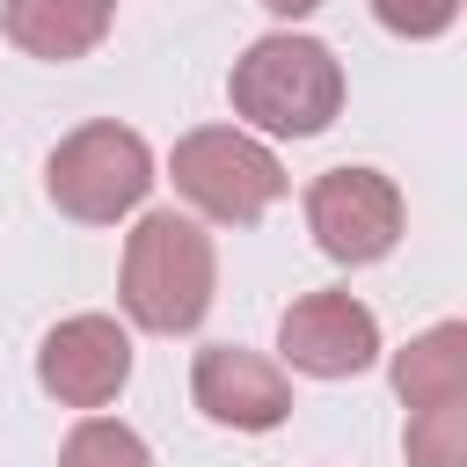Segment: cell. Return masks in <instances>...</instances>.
<instances>
[{
    "label": "cell",
    "instance_id": "10",
    "mask_svg": "<svg viewBox=\"0 0 467 467\" xmlns=\"http://www.w3.org/2000/svg\"><path fill=\"white\" fill-rule=\"evenodd\" d=\"M394 394L409 409L467 401V321H438V328L409 336V350H394Z\"/></svg>",
    "mask_w": 467,
    "mask_h": 467
},
{
    "label": "cell",
    "instance_id": "14",
    "mask_svg": "<svg viewBox=\"0 0 467 467\" xmlns=\"http://www.w3.org/2000/svg\"><path fill=\"white\" fill-rule=\"evenodd\" d=\"M263 7H270L277 22H306V15H314V7H328V0H263Z\"/></svg>",
    "mask_w": 467,
    "mask_h": 467
},
{
    "label": "cell",
    "instance_id": "3",
    "mask_svg": "<svg viewBox=\"0 0 467 467\" xmlns=\"http://www.w3.org/2000/svg\"><path fill=\"white\" fill-rule=\"evenodd\" d=\"M146 190H153V146L117 117H95V124L66 131L44 161V197L80 226L131 219L146 204Z\"/></svg>",
    "mask_w": 467,
    "mask_h": 467
},
{
    "label": "cell",
    "instance_id": "2",
    "mask_svg": "<svg viewBox=\"0 0 467 467\" xmlns=\"http://www.w3.org/2000/svg\"><path fill=\"white\" fill-rule=\"evenodd\" d=\"M212 292H219V248L190 212H146L124 234L117 299L146 336H190L212 314Z\"/></svg>",
    "mask_w": 467,
    "mask_h": 467
},
{
    "label": "cell",
    "instance_id": "12",
    "mask_svg": "<svg viewBox=\"0 0 467 467\" xmlns=\"http://www.w3.org/2000/svg\"><path fill=\"white\" fill-rule=\"evenodd\" d=\"M409 467H467V401L409 409Z\"/></svg>",
    "mask_w": 467,
    "mask_h": 467
},
{
    "label": "cell",
    "instance_id": "6",
    "mask_svg": "<svg viewBox=\"0 0 467 467\" xmlns=\"http://www.w3.org/2000/svg\"><path fill=\"white\" fill-rule=\"evenodd\" d=\"M131 379V336L117 328V314H66L44 343H36V387L58 409H109Z\"/></svg>",
    "mask_w": 467,
    "mask_h": 467
},
{
    "label": "cell",
    "instance_id": "5",
    "mask_svg": "<svg viewBox=\"0 0 467 467\" xmlns=\"http://www.w3.org/2000/svg\"><path fill=\"white\" fill-rule=\"evenodd\" d=\"M401 226H409V204H401L394 175H379V168H328L306 182V234L328 263H350V270L379 263V255H394Z\"/></svg>",
    "mask_w": 467,
    "mask_h": 467
},
{
    "label": "cell",
    "instance_id": "9",
    "mask_svg": "<svg viewBox=\"0 0 467 467\" xmlns=\"http://www.w3.org/2000/svg\"><path fill=\"white\" fill-rule=\"evenodd\" d=\"M117 22V0H0V29L15 51L44 58V66H73L88 58Z\"/></svg>",
    "mask_w": 467,
    "mask_h": 467
},
{
    "label": "cell",
    "instance_id": "1",
    "mask_svg": "<svg viewBox=\"0 0 467 467\" xmlns=\"http://www.w3.org/2000/svg\"><path fill=\"white\" fill-rule=\"evenodd\" d=\"M226 102L241 117V131L263 139H314L343 117V58L321 36L299 29H270L255 36L234 73H226Z\"/></svg>",
    "mask_w": 467,
    "mask_h": 467
},
{
    "label": "cell",
    "instance_id": "7",
    "mask_svg": "<svg viewBox=\"0 0 467 467\" xmlns=\"http://www.w3.org/2000/svg\"><path fill=\"white\" fill-rule=\"evenodd\" d=\"M277 358L306 379H358L379 358V321L350 292H306L277 314Z\"/></svg>",
    "mask_w": 467,
    "mask_h": 467
},
{
    "label": "cell",
    "instance_id": "8",
    "mask_svg": "<svg viewBox=\"0 0 467 467\" xmlns=\"http://www.w3.org/2000/svg\"><path fill=\"white\" fill-rule=\"evenodd\" d=\"M190 401L226 431H277L292 416V372L241 343H204L190 365Z\"/></svg>",
    "mask_w": 467,
    "mask_h": 467
},
{
    "label": "cell",
    "instance_id": "13",
    "mask_svg": "<svg viewBox=\"0 0 467 467\" xmlns=\"http://www.w3.org/2000/svg\"><path fill=\"white\" fill-rule=\"evenodd\" d=\"M372 22H379L387 36L423 44V36H445V29L460 22V0H372Z\"/></svg>",
    "mask_w": 467,
    "mask_h": 467
},
{
    "label": "cell",
    "instance_id": "11",
    "mask_svg": "<svg viewBox=\"0 0 467 467\" xmlns=\"http://www.w3.org/2000/svg\"><path fill=\"white\" fill-rule=\"evenodd\" d=\"M58 467H153V445H146L131 423H117V416H95V409H88V416L66 431Z\"/></svg>",
    "mask_w": 467,
    "mask_h": 467
},
{
    "label": "cell",
    "instance_id": "4",
    "mask_svg": "<svg viewBox=\"0 0 467 467\" xmlns=\"http://www.w3.org/2000/svg\"><path fill=\"white\" fill-rule=\"evenodd\" d=\"M168 182H175V190L190 197V212H204L212 226H255V219L292 190L285 161H277L255 131H241V124H197V131H182L175 153H168Z\"/></svg>",
    "mask_w": 467,
    "mask_h": 467
}]
</instances>
